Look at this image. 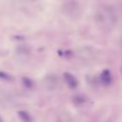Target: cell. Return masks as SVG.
Returning <instances> with one entry per match:
<instances>
[{
	"instance_id": "277c9868",
	"label": "cell",
	"mask_w": 122,
	"mask_h": 122,
	"mask_svg": "<svg viewBox=\"0 0 122 122\" xmlns=\"http://www.w3.org/2000/svg\"><path fill=\"white\" fill-rule=\"evenodd\" d=\"M86 101H87V98H86V96H84V95H76V96H74V98H73V102H74L75 105H82V104H85Z\"/></svg>"
},
{
	"instance_id": "7a4b0ae2",
	"label": "cell",
	"mask_w": 122,
	"mask_h": 122,
	"mask_svg": "<svg viewBox=\"0 0 122 122\" xmlns=\"http://www.w3.org/2000/svg\"><path fill=\"white\" fill-rule=\"evenodd\" d=\"M63 76H64V79H65V82L67 83V85L69 87H71V89H74L78 86V80L71 72H64Z\"/></svg>"
},
{
	"instance_id": "5b68a950",
	"label": "cell",
	"mask_w": 122,
	"mask_h": 122,
	"mask_svg": "<svg viewBox=\"0 0 122 122\" xmlns=\"http://www.w3.org/2000/svg\"><path fill=\"white\" fill-rule=\"evenodd\" d=\"M121 73H122V65H121Z\"/></svg>"
},
{
	"instance_id": "3957f363",
	"label": "cell",
	"mask_w": 122,
	"mask_h": 122,
	"mask_svg": "<svg viewBox=\"0 0 122 122\" xmlns=\"http://www.w3.org/2000/svg\"><path fill=\"white\" fill-rule=\"evenodd\" d=\"M99 78H100L101 83L103 85H105V86L110 85L112 83V73H111V71L109 70H104L100 73Z\"/></svg>"
},
{
	"instance_id": "6da1fadb",
	"label": "cell",
	"mask_w": 122,
	"mask_h": 122,
	"mask_svg": "<svg viewBox=\"0 0 122 122\" xmlns=\"http://www.w3.org/2000/svg\"><path fill=\"white\" fill-rule=\"evenodd\" d=\"M63 11L68 17H76L81 13L79 5L73 1H71L65 4V6L63 7Z\"/></svg>"
}]
</instances>
